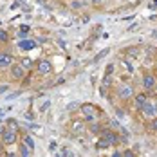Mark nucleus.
<instances>
[{
    "mask_svg": "<svg viewBox=\"0 0 157 157\" xmlns=\"http://www.w3.org/2000/svg\"><path fill=\"white\" fill-rule=\"evenodd\" d=\"M81 109V112H83V116H85V119L87 121H94L96 117H98V109H96L94 105H90V103H85V105H81L79 107Z\"/></svg>",
    "mask_w": 157,
    "mask_h": 157,
    "instance_id": "1",
    "label": "nucleus"
},
{
    "mask_svg": "<svg viewBox=\"0 0 157 157\" xmlns=\"http://www.w3.org/2000/svg\"><path fill=\"white\" fill-rule=\"evenodd\" d=\"M141 112L144 114V117H148V119H154L157 117V105L155 103H144V107L141 109Z\"/></svg>",
    "mask_w": 157,
    "mask_h": 157,
    "instance_id": "2",
    "label": "nucleus"
},
{
    "mask_svg": "<svg viewBox=\"0 0 157 157\" xmlns=\"http://www.w3.org/2000/svg\"><path fill=\"white\" fill-rule=\"evenodd\" d=\"M117 96H119L121 99H130V98L134 96V89H132V85H128V83L119 85V89H117Z\"/></svg>",
    "mask_w": 157,
    "mask_h": 157,
    "instance_id": "3",
    "label": "nucleus"
},
{
    "mask_svg": "<svg viewBox=\"0 0 157 157\" xmlns=\"http://www.w3.org/2000/svg\"><path fill=\"white\" fill-rule=\"evenodd\" d=\"M2 139L6 144H13L16 141V132L15 128H4V132H2Z\"/></svg>",
    "mask_w": 157,
    "mask_h": 157,
    "instance_id": "4",
    "label": "nucleus"
},
{
    "mask_svg": "<svg viewBox=\"0 0 157 157\" xmlns=\"http://www.w3.org/2000/svg\"><path fill=\"white\" fill-rule=\"evenodd\" d=\"M11 74H13V78L15 79H22L25 76V67L22 65V63H11Z\"/></svg>",
    "mask_w": 157,
    "mask_h": 157,
    "instance_id": "5",
    "label": "nucleus"
},
{
    "mask_svg": "<svg viewBox=\"0 0 157 157\" xmlns=\"http://www.w3.org/2000/svg\"><path fill=\"white\" fill-rule=\"evenodd\" d=\"M36 69H38L40 74H51L52 72V65H51L49 60H40L38 65H36Z\"/></svg>",
    "mask_w": 157,
    "mask_h": 157,
    "instance_id": "6",
    "label": "nucleus"
},
{
    "mask_svg": "<svg viewBox=\"0 0 157 157\" xmlns=\"http://www.w3.org/2000/svg\"><path fill=\"white\" fill-rule=\"evenodd\" d=\"M155 83H157L155 76H152V74H144V76H143V87H144L146 90L155 89Z\"/></svg>",
    "mask_w": 157,
    "mask_h": 157,
    "instance_id": "7",
    "label": "nucleus"
},
{
    "mask_svg": "<svg viewBox=\"0 0 157 157\" xmlns=\"http://www.w3.org/2000/svg\"><path fill=\"white\" fill-rule=\"evenodd\" d=\"M71 132H72L74 136H79V134H83V132H85V123H83L81 119H76V121H72V125H71Z\"/></svg>",
    "mask_w": 157,
    "mask_h": 157,
    "instance_id": "8",
    "label": "nucleus"
},
{
    "mask_svg": "<svg viewBox=\"0 0 157 157\" xmlns=\"http://www.w3.org/2000/svg\"><path fill=\"white\" fill-rule=\"evenodd\" d=\"M101 132H103V137H105V139H107V141H109L112 146H114L116 143L119 141L117 134H116V132H112V130H109V128H107V130H101Z\"/></svg>",
    "mask_w": 157,
    "mask_h": 157,
    "instance_id": "9",
    "label": "nucleus"
},
{
    "mask_svg": "<svg viewBox=\"0 0 157 157\" xmlns=\"http://www.w3.org/2000/svg\"><path fill=\"white\" fill-rule=\"evenodd\" d=\"M18 47L22 49V51H31V49L36 47V42H34V40H22V42L18 44Z\"/></svg>",
    "mask_w": 157,
    "mask_h": 157,
    "instance_id": "10",
    "label": "nucleus"
},
{
    "mask_svg": "<svg viewBox=\"0 0 157 157\" xmlns=\"http://www.w3.org/2000/svg\"><path fill=\"white\" fill-rule=\"evenodd\" d=\"M13 63V56L6 54V52H0V67H7Z\"/></svg>",
    "mask_w": 157,
    "mask_h": 157,
    "instance_id": "11",
    "label": "nucleus"
},
{
    "mask_svg": "<svg viewBox=\"0 0 157 157\" xmlns=\"http://www.w3.org/2000/svg\"><path fill=\"white\" fill-rule=\"evenodd\" d=\"M146 101H148V99H146V96H144V94H137V96H136V109L141 110L143 107H144V103H146Z\"/></svg>",
    "mask_w": 157,
    "mask_h": 157,
    "instance_id": "12",
    "label": "nucleus"
},
{
    "mask_svg": "<svg viewBox=\"0 0 157 157\" xmlns=\"http://www.w3.org/2000/svg\"><path fill=\"white\" fill-rule=\"evenodd\" d=\"M110 125L114 126V128H117V130H119V132H121V134H128V132H126V128L123 125H121V123H119V121H116V119H112V121H110Z\"/></svg>",
    "mask_w": 157,
    "mask_h": 157,
    "instance_id": "13",
    "label": "nucleus"
},
{
    "mask_svg": "<svg viewBox=\"0 0 157 157\" xmlns=\"http://www.w3.org/2000/svg\"><path fill=\"white\" fill-rule=\"evenodd\" d=\"M110 146H112V144H110L105 137H101V139L98 141V148H99V150H105V148H110Z\"/></svg>",
    "mask_w": 157,
    "mask_h": 157,
    "instance_id": "14",
    "label": "nucleus"
},
{
    "mask_svg": "<svg viewBox=\"0 0 157 157\" xmlns=\"http://www.w3.org/2000/svg\"><path fill=\"white\" fill-rule=\"evenodd\" d=\"M24 144H25V146H27V148H34V141H33V137H29V136H25V137H24Z\"/></svg>",
    "mask_w": 157,
    "mask_h": 157,
    "instance_id": "15",
    "label": "nucleus"
},
{
    "mask_svg": "<svg viewBox=\"0 0 157 157\" xmlns=\"http://www.w3.org/2000/svg\"><path fill=\"white\" fill-rule=\"evenodd\" d=\"M22 65H24L25 69H31L33 65H34V62H33L31 58H22Z\"/></svg>",
    "mask_w": 157,
    "mask_h": 157,
    "instance_id": "16",
    "label": "nucleus"
},
{
    "mask_svg": "<svg viewBox=\"0 0 157 157\" xmlns=\"http://www.w3.org/2000/svg\"><path fill=\"white\" fill-rule=\"evenodd\" d=\"M20 152H22V155H31V154H33V150H31V148H27L25 144H22V148H20Z\"/></svg>",
    "mask_w": 157,
    "mask_h": 157,
    "instance_id": "17",
    "label": "nucleus"
},
{
    "mask_svg": "<svg viewBox=\"0 0 157 157\" xmlns=\"http://www.w3.org/2000/svg\"><path fill=\"white\" fill-rule=\"evenodd\" d=\"M150 132H157V117H154L150 123Z\"/></svg>",
    "mask_w": 157,
    "mask_h": 157,
    "instance_id": "18",
    "label": "nucleus"
},
{
    "mask_svg": "<svg viewBox=\"0 0 157 157\" xmlns=\"http://www.w3.org/2000/svg\"><path fill=\"white\" fill-rule=\"evenodd\" d=\"M49 103H51V101H44V103L40 105V112H45V110L49 109Z\"/></svg>",
    "mask_w": 157,
    "mask_h": 157,
    "instance_id": "19",
    "label": "nucleus"
},
{
    "mask_svg": "<svg viewBox=\"0 0 157 157\" xmlns=\"http://www.w3.org/2000/svg\"><path fill=\"white\" fill-rule=\"evenodd\" d=\"M107 54H109V49H105V51H103V52H99V54H98V56H96V60H101V58H105V56H107Z\"/></svg>",
    "mask_w": 157,
    "mask_h": 157,
    "instance_id": "20",
    "label": "nucleus"
},
{
    "mask_svg": "<svg viewBox=\"0 0 157 157\" xmlns=\"http://www.w3.org/2000/svg\"><path fill=\"white\" fill-rule=\"evenodd\" d=\"M0 40H2V42H7V33L2 31V29H0Z\"/></svg>",
    "mask_w": 157,
    "mask_h": 157,
    "instance_id": "21",
    "label": "nucleus"
},
{
    "mask_svg": "<svg viewBox=\"0 0 157 157\" xmlns=\"http://www.w3.org/2000/svg\"><path fill=\"white\" fill-rule=\"evenodd\" d=\"M71 7H74V9H81L83 4H79V2H71Z\"/></svg>",
    "mask_w": 157,
    "mask_h": 157,
    "instance_id": "22",
    "label": "nucleus"
},
{
    "mask_svg": "<svg viewBox=\"0 0 157 157\" xmlns=\"http://www.w3.org/2000/svg\"><path fill=\"white\" fill-rule=\"evenodd\" d=\"M78 107H79L78 103H76V101H72V103H71V105L67 107V110H76V109H78Z\"/></svg>",
    "mask_w": 157,
    "mask_h": 157,
    "instance_id": "23",
    "label": "nucleus"
},
{
    "mask_svg": "<svg viewBox=\"0 0 157 157\" xmlns=\"http://www.w3.org/2000/svg\"><path fill=\"white\" fill-rule=\"evenodd\" d=\"M7 89H9L7 85H0V94H4V92H7Z\"/></svg>",
    "mask_w": 157,
    "mask_h": 157,
    "instance_id": "24",
    "label": "nucleus"
},
{
    "mask_svg": "<svg viewBox=\"0 0 157 157\" xmlns=\"http://www.w3.org/2000/svg\"><path fill=\"white\" fill-rule=\"evenodd\" d=\"M9 128H18V123H16V121H9Z\"/></svg>",
    "mask_w": 157,
    "mask_h": 157,
    "instance_id": "25",
    "label": "nucleus"
},
{
    "mask_svg": "<svg viewBox=\"0 0 157 157\" xmlns=\"http://www.w3.org/2000/svg\"><path fill=\"white\" fill-rule=\"evenodd\" d=\"M112 71H114V65H109V67H107V76L112 74Z\"/></svg>",
    "mask_w": 157,
    "mask_h": 157,
    "instance_id": "26",
    "label": "nucleus"
},
{
    "mask_svg": "<svg viewBox=\"0 0 157 157\" xmlns=\"http://www.w3.org/2000/svg\"><path fill=\"white\" fill-rule=\"evenodd\" d=\"M2 132H4V128H2V126H0V136H2Z\"/></svg>",
    "mask_w": 157,
    "mask_h": 157,
    "instance_id": "27",
    "label": "nucleus"
},
{
    "mask_svg": "<svg viewBox=\"0 0 157 157\" xmlns=\"http://www.w3.org/2000/svg\"><path fill=\"white\" fill-rule=\"evenodd\" d=\"M92 2H103V0H92Z\"/></svg>",
    "mask_w": 157,
    "mask_h": 157,
    "instance_id": "28",
    "label": "nucleus"
},
{
    "mask_svg": "<svg viewBox=\"0 0 157 157\" xmlns=\"http://www.w3.org/2000/svg\"><path fill=\"white\" fill-rule=\"evenodd\" d=\"M0 154H2V146H0Z\"/></svg>",
    "mask_w": 157,
    "mask_h": 157,
    "instance_id": "29",
    "label": "nucleus"
}]
</instances>
